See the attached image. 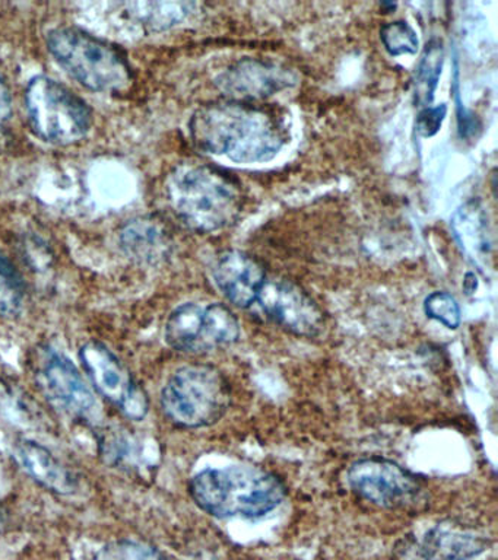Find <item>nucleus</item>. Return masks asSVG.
<instances>
[{
    "instance_id": "1",
    "label": "nucleus",
    "mask_w": 498,
    "mask_h": 560,
    "mask_svg": "<svg viewBox=\"0 0 498 560\" xmlns=\"http://www.w3.org/2000/svg\"><path fill=\"white\" fill-rule=\"evenodd\" d=\"M189 131L200 151L239 164L270 161L286 143L277 114L239 101L204 105L192 116Z\"/></svg>"
},
{
    "instance_id": "2",
    "label": "nucleus",
    "mask_w": 498,
    "mask_h": 560,
    "mask_svg": "<svg viewBox=\"0 0 498 560\" xmlns=\"http://www.w3.org/2000/svg\"><path fill=\"white\" fill-rule=\"evenodd\" d=\"M189 492L196 505L216 518H260L281 505L287 486L264 468L233 466L198 472Z\"/></svg>"
},
{
    "instance_id": "3",
    "label": "nucleus",
    "mask_w": 498,
    "mask_h": 560,
    "mask_svg": "<svg viewBox=\"0 0 498 560\" xmlns=\"http://www.w3.org/2000/svg\"><path fill=\"white\" fill-rule=\"evenodd\" d=\"M165 191L176 217L200 234L233 225L242 212L239 183L211 165H177L169 174Z\"/></svg>"
},
{
    "instance_id": "4",
    "label": "nucleus",
    "mask_w": 498,
    "mask_h": 560,
    "mask_svg": "<svg viewBox=\"0 0 498 560\" xmlns=\"http://www.w3.org/2000/svg\"><path fill=\"white\" fill-rule=\"evenodd\" d=\"M46 43L55 60L86 90L119 94L134 82L125 52L85 31L59 26L47 34Z\"/></svg>"
},
{
    "instance_id": "5",
    "label": "nucleus",
    "mask_w": 498,
    "mask_h": 560,
    "mask_svg": "<svg viewBox=\"0 0 498 560\" xmlns=\"http://www.w3.org/2000/svg\"><path fill=\"white\" fill-rule=\"evenodd\" d=\"M230 384L216 366L178 368L161 392V409L176 427L198 429L217 423L229 410Z\"/></svg>"
},
{
    "instance_id": "6",
    "label": "nucleus",
    "mask_w": 498,
    "mask_h": 560,
    "mask_svg": "<svg viewBox=\"0 0 498 560\" xmlns=\"http://www.w3.org/2000/svg\"><path fill=\"white\" fill-rule=\"evenodd\" d=\"M24 101L30 127L43 142L58 147L80 143L93 127L89 104L54 78H33Z\"/></svg>"
},
{
    "instance_id": "7",
    "label": "nucleus",
    "mask_w": 498,
    "mask_h": 560,
    "mask_svg": "<svg viewBox=\"0 0 498 560\" xmlns=\"http://www.w3.org/2000/svg\"><path fill=\"white\" fill-rule=\"evenodd\" d=\"M164 337L177 352L204 353L239 341L240 324L222 304L204 306L187 302L170 314Z\"/></svg>"
},
{
    "instance_id": "8",
    "label": "nucleus",
    "mask_w": 498,
    "mask_h": 560,
    "mask_svg": "<svg viewBox=\"0 0 498 560\" xmlns=\"http://www.w3.org/2000/svg\"><path fill=\"white\" fill-rule=\"evenodd\" d=\"M80 361L94 388L117 410L132 420L146 419L150 410L146 389L106 345L89 341L80 350Z\"/></svg>"
},
{
    "instance_id": "9",
    "label": "nucleus",
    "mask_w": 498,
    "mask_h": 560,
    "mask_svg": "<svg viewBox=\"0 0 498 560\" xmlns=\"http://www.w3.org/2000/svg\"><path fill=\"white\" fill-rule=\"evenodd\" d=\"M348 485L354 492L380 508L395 510L417 501L421 481L391 459L370 457L352 463L347 472Z\"/></svg>"
},
{
    "instance_id": "10",
    "label": "nucleus",
    "mask_w": 498,
    "mask_h": 560,
    "mask_svg": "<svg viewBox=\"0 0 498 560\" xmlns=\"http://www.w3.org/2000/svg\"><path fill=\"white\" fill-rule=\"evenodd\" d=\"M38 383L51 405L69 418L85 424H97L102 419V406L93 389L65 354L55 350L45 354L38 368Z\"/></svg>"
},
{
    "instance_id": "11",
    "label": "nucleus",
    "mask_w": 498,
    "mask_h": 560,
    "mask_svg": "<svg viewBox=\"0 0 498 560\" xmlns=\"http://www.w3.org/2000/svg\"><path fill=\"white\" fill-rule=\"evenodd\" d=\"M257 302L268 318L292 335L312 339L321 335L325 326L316 302L290 280L266 279Z\"/></svg>"
},
{
    "instance_id": "12",
    "label": "nucleus",
    "mask_w": 498,
    "mask_h": 560,
    "mask_svg": "<svg viewBox=\"0 0 498 560\" xmlns=\"http://www.w3.org/2000/svg\"><path fill=\"white\" fill-rule=\"evenodd\" d=\"M297 74L281 65L244 59L230 66L217 79V85L227 96L239 103L268 98L277 92L294 86Z\"/></svg>"
},
{
    "instance_id": "13",
    "label": "nucleus",
    "mask_w": 498,
    "mask_h": 560,
    "mask_svg": "<svg viewBox=\"0 0 498 560\" xmlns=\"http://www.w3.org/2000/svg\"><path fill=\"white\" fill-rule=\"evenodd\" d=\"M213 279L231 304L239 308H248L257 301L266 273L256 258L231 249L218 257L213 266Z\"/></svg>"
},
{
    "instance_id": "14",
    "label": "nucleus",
    "mask_w": 498,
    "mask_h": 560,
    "mask_svg": "<svg viewBox=\"0 0 498 560\" xmlns=\"http://www.w3.org/2000/svg\"><path fill=\"white\" fill-rule=\"evenodd\" d=\"M491 538L478 529L454 523H440L428 529L419 542L422 560H471L485 553Z\"/></svg>"
},
{
    "instance_id": "15",
    "label": "nucleus",
    "mask_w": 498,
    "mask_h": 560,
    "mask_svg": "<svg viewBox=\"0 0 498 560\" xmlns=\"http://www.w3.org/2000/svg\"><path fill=\"white\" fill-rule=\"evenodd\" d=\"M120 248L130 260L157 265L169 256L172 238L163 223L152 217L132 219L121 228Z\"/></svg>"
},
{
    "instance_id": "16",
    "label": "nucleus",
    "mask_w": 498,
    "mask_h": 560,
    "mask_svg": "<svg viewBox=\"0 0 498 560\" xmlns=\"http://www.w3.org/2000/svg\"><path fill=\"white\" fill-rule=\"evenodd\" d=\"M16 457L24 470L43 488L59 494L76 493L77 476L63 466L46 446L24 440L16 445Z\"/></svg>"
},
{
    "instance_id": "17",
    "label": "nucleus",
    "mask_w": 498,
    "mask_h": 560,
    "mask_svg": "<svg viewBox=\"0 0 498 560\" xmlns=\"http://www.w3.org/2000/svg\"><path fill=\"white\" fill-rule=\"evenodd\" d=\"M452 230L467 258L476 265L491 256L493 243L487 213L479 201L471 200L453 214Z\"/></svg>"
},
{
    "instance_id": "18",
    "label": "nucleus",
    "mask_w": 498,
    "mask_h": 560,
    "mask_svg": "<svg viewBox=\"0 0 498 560\" xmlns=\"http://www.w3.org/2000/svg\"><path fill=\"white\" fill-rule=\"evenodd\" d=\"M126 12L130 20L138 22L146 28L165 31L185 21L196 7L187 2H134L126 3Z\"/></svg>"
},
{
    "instance_id": "19",
    "label": "nucleus",
    "mask_w": 498,
    "mask_h": 560,
    "mask_svg": "<svg viewBox=\"0 0 498 560\" xmlns=\"http://www.w3.org/2000/svg\"><path fill=\"white\" fill-rule=\"evenodd\" d=\"M444 50L439 39L428 43L417 66L414 77L415 103L419 107H428L435 100L437 83L443 68Z\"/></svg>"
},
{
    "instance_id": "20",
    "label": "nucleus",
    "mask_w": 498,
    "mask_h": 560,
    "mask_svg": "<svg viewBox=\"0 0 498 560\" xmlns=\"http://www.w3.org/2000/svg\"><path fill=\"white\" fill-rule=\"evenodd\" d=\"M24 280L19 270L0 253V317H19L24 306Z\"/></svg>"
},
{
    "instance_id": "21",
    "label": "nucleus",
    "mask_w": 498,
    "mask_h": 560,
    "mask_svg": "<svg viewBox=\"0 0 498 560\" xmlns=\"http://www.w3.org/2000/svg\"><path fill=\"white\" fill-rule=\"evenodd\" d=\"M380 38L391 56L414 55L419 42L413 26L405 21L389 22L380 30Z\"/></svg>"
},
{
    "instance_id": "22",
    "label": "nucleus",
    "mask_w": 498,
    "mask_h": 560,
    "mask_svg": "<svg viewBox=\"0 0 498 560\" xmlns=\"http://www.w3.org/2000/svg\"><path fill=\"white\" fill-rule=\"evenodd\" d=\"M94 560H170L155 547L138 541H115L95 555Z\"/></svg>"
},
{
    "instance_id": "23",
    "label": "nucleus",
    "mask_w": 498,
    "mask_h": 560,
    "mask_svg": "<svg viewBox=\"0 0 498 560\" xmlns=\"http://www.w3.org/2000/svg\"><path fill=\"white\" fill-rule=\"evenodd\" d=\"M424 311L427 317L436 319L452 330L461 326V306L448 292L430 293L424 302Z\"/></svg>"
},
{
    "instance_id": "24",
    "label": "nucleus",
    "mask_w": 498,
    "mask_h": 560,
    "mask_svg": "<svg viewBox=\"0 0 498 560\" xmlns=\"http://www.w3.org/2000/svg\"><path fill=\"white\" fill-rule=\"evenodd\" d=\"M445 113H448L445 104L421 109L418 114L417 122H415L418 133L421 135L422 138H431V136H435L437 131L440 130L441 125H443Z\"/></svg>"
},
{
    "instance_id": "25",
    "label": "nucleus",
    "mask_w": 498,
    "mask_h": 560,
    "mask_svg": "<svg viewBox=\"0 0 498 560\" xmlns=\"http://www.w3.org/2000/svg\"><path fill=\"white\" fill-rule=\"evenodd\" d=\"M12 116V98L5 79L0 77V126L5 125Z\"/></svg>"
},
{
    "instance_id": "26",
    "label": "nucleus",
    "mask_w": 498,
    "mask_h": 560,
    "mask_svg": "<svg viewBox=\"0 0 498 560\" xmlns=\"http://www.w3.org/2000/svg\"><path fill=\"white\" fill-rule=\"evenodd\" d=\"M463 288L467 293H472L476 289V278L474 273H467L465 278V282H463Z\"/></svg>"
}]
</instances>
